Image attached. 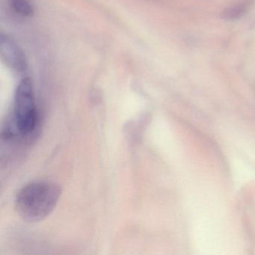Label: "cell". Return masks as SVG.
Segmentation results:
<instances>
[{
    "mask_svg": "<svg viewBox=\"0 0 255 255\" xmlns=\"http://www.w3.org/2000/svg\"><path fill=\"white\" fill-rule=\"evenodd\" d=\"M0 54L4 62L14 71L21 73L26 70V59L21 49L14 40L3 34L0 38Z\"/></svg>",
    "mask_w": 255,
    "mask_h": 255,
    "instance_id": "3",
    "label": "cell"
},
{
    "mask_svg": "<svg viewBox=\"0 0 255 255\" xmlns=\"http://www.w3.org/2000/svg\"><path fill=\"white\" fill-rule=\"evenodd\" d=\"M38 119L33 86L29 78L23 79L16 89L12 116L3 129V136L9 139L32 135L38 126Z\"/></svg>",
    "mask_w": 255,
    "mask_h": 255,
    "instance_id": "2",
    "label": "cell"
},
{
    "mask_svg": "<svg viewBox=\"0 0 255 255\" xmlns=\"http://www.w3.org/2000/svg\"><path fill=\"white\" fill-rule=\"evenodd\" d=\"M62 188L50 180H35L23 186L16 195L15 209L27 222L44 220L56 208Z\"/></svg>",
    "mask_w": 255,
    "mask_h": 255,
    "instance_id": "1",
    "label": "cell"
},
{
    "mask_svg": "<svg viewBox=\"0 0 255 255\" xmlns=\"http://www.w3.org/2000/svg\"><path fill=\"white\" fill-rule=\"evenodd\" d=\"M10 5L16 13L23 17H31L34 14L33 5L29 0H10Z\"/></svg>",
    "mask_w": 255,
    "mask_h": 255,
    "instance_id": "4",
    "label": "cell"
}]
</instances>
